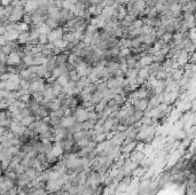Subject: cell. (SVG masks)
<instances>
[{
  "mask_svg": "<svg viewBox=\"0 0 196 195\" xmlns=\"http://www.w3.org/2000/svg\"><path fill=\"white\" fill-rule=\"evenodd\" d=\"M45 85L46 83L44 80L43 78H38L37 80L30 83V86H29V91H30V94L33 92H43L44 89H45Z\"/></svg>",
  "mask_w": 196,
  "mask_h": 195,
  "instance_id": "6da1fadb",
  "label": "cell"
},
{
  "mask_svg": "<svg viewBox=\"0 0 196 195\" xmlns=\"http://www.w3.org/2000/svg\"><path fill=\"white\" fill-rule=\"evenodd\" d=\"M24 14H25V12H24V8L23 7H15V8H13V12H12V14L8 20H9L11 22L17 23V22L22 21V17H23V15Z\"/></svg>",
  "mask_w": 196,
  "mask_h": 195,
  "instance_id": "7a4b0ae2",
  "label": "cell"
},
{
  "mask_svg": "<svg viewBox=\"0 0 196 195\" xmlns=\"http://www.w3.org/2000/svg\"><path fill=\"white\" fill-rule=\"evenodd\" d=\"M62 35H63V29L62 27H59L57 29H54V30H50V32L47 35V38H48V43H53L57 39L62 38Z\"/></svg>",
  "mask_w": 196,
  "mask_h": 195,
  "instance_id": "3957f363",
  "label": "cell"
},
{
  "mask_svg": "<svg viewBox=\"0 0 196 195\" xmlns=\"http://www.w3.org/2000/svg\"><path fill=\"white\" fill-rule=\"evenodd\" d=\"M20 63H21V57L18 56L16 53H11L7 56L6 66H8V67H16Z\"/></svg>",
  "mask_w": 196,
  "mask_h": 195,
  "instance_id": "277c9868",
  "label": "cell"
},
{
  "mask_svg": "<svg viewBox=\"0 0 196 195\" xmlns=\"http://www.w3.org/2000/svg\"><path fill=\"white\" fill-rule=\"evenodd\" d=\"M23 8H24L25 13L32 14V13L38 8V0H29V1H26L24 4Z\"/></svg>",
  "mask_w": 196,
  "mask_h": 195,
  "instance_id": "5b68a950",
  "label": "cell"
},
{
  "mask_svg": "<svg viewBox=\"0 0 196 195\" xmlns=\"http://www.w3.org/2000/svg\"><path fill=\"white\" fill-rule=\"evenodd\" d=\"M147 107H148V99H138L133 103L134 110H139V111H145Z\"/></svg>",
  "mask_w": 196,
  "mask_h": 195,
  "instance_id": "8992f818",
  "label": "cell"
},
{
  "mask_svg": "<svg viewBox=\"0 0 196 195\" xmlns=\"http://www.w3.org/2000/svg\"><path fill=\"white\" fill-rule=\"evenodd\" d=\"M43 96L44 99L47 100V101H52V100L55 99V95H54L53 91H52V87H50V84H46L45 85V89L43 91Z\"/></svg>",
  "mask_w": 196,
  "mask_h": 195,
  "instance_id": "52a82bcc",
  "label": "cell"
},
{
  "mask_svg": "<svg viewBox=\"0 0 196 195\" xmlns=\"http://www.w3.org/2000/svg\"><path fill=\"white\" fill-rule=\"evenodd\" d=\"M75 123H77V122H76V119L72 116H63L61 118V126L64 129L72 126Z\"/></svg>",
  "mask_w": 196,
  "mask_h": 195,
  "instance_id": "ba28073f",
  "label": "cell"
},
{
  "mask_svg": "<svg viewBox=\"0 0 196 195\" xmlns=\"http://www.w3.org/2000/svg\"><path fill=\"white\" fill-rule=\"evenodd\" d=\"M18 35H20V32L17 30H9V31H6L4 33L5 38H6L7 41H15V40H17Z\"/></svg>",
  "mask_w": 196,
  "mask_h": 195,
  "instance_id": "9c48e42d",
  "label": "cell"
},
{
  "mask_svg": "<svg viewBox=\"0 0 196 195\" xmlns=\"http://www.w3.org/2000/svg\"><path fill=\"white\" fill-rule=\"evenodd\" d=\"M119 84L121 83L118 82L116 78H109L106 80V86H107V90H110V91H114L115 89L119 87Z\"/></svg>",
  "mask_w": 196,
  "mask_h": 195,
  "instance_id": "30bf717a",
  "label": "cell"
},
{
  "mask_svg": "<svg viewBox=\"0 0 196 195\" xmlns=\"http://www.w3.org/2000/svg\"><path fill=\"white\" fill-rule=\"evenodd\" d=\"M157 37L155 35H147V36H143V39H142V44H146L148 46H153L154 44L157 41Z\"/></svg>",
  "mask_w": 196,
  "mask_h": 195,
  "instance_id": "8fae6325",
  "label": "cell"
},
{
  "mask_svg": "<svg viewBox=\"0 0 196 195\" xmlns=\"http://www.w3.org/2000/svg\"><path fill=\"white\" fill-rule=\"evenodd\" d=\"M184 74H185V70H184V68H178V69H175L173 72H172L170 76L172 77V79L174 80V82L178 83L180 79H181V77L184 76Z\"/></svg>",
  "mask_w": 196,
  "mask_h": 195,
  "instance_id": "7c38bea8",
  "label": "cell"
},
{
  "mask_svg": "<svg viewBox=\"0 0 196 195\" xmlns=\"http://www.w3.org/2000/svg\"><path fill=\"white\" fill-rule=\"evenodd\" d=\"M169 9H170V12H171L172 14H173V16H174V17H178L179 15H181V14H182L181 5H179V4H173V5H171V6L169 7Z\"/></svg>",
  "mask_w": 196,
  "mask_h": 195,
  "instance_id": "4fadbf2b",
  "label": "cell"
},
{
  "mask_svg": "<svg viewBox=\"0 0 196 195\" xmlns=\"http://www.w3.org/2000/svg\"><path fill=\"white\" fill-rule=\"evenodd\" d=\"M88 84H91V82H89V79L86 77V76H84V77H80L78 80L76 82V86H77V87H79L80 90H83L84 87H86V86L88 85Z\"/></svg>",
  "mask_w": 196,
  "mask_h": 195,
  "instance_id": "5bb4252c",
  "label": "cell"
},
{
  "mask_svg": "<svg viewBox=\"0 0 196 195\" xmlns=\"http://www.w3.org/2000/svg\"><path fill=\"white\" fill-rule=\"evenodd\" d=\"M69 80H70V78H69L68 75H61L60 77L56 78V83L59 84V85L62 86V87H64V86L68 85Z\"/></svg>",
  "mask_w": 196,
  "mask_h": 195,
  "instance_id": "9a60e30c",
  "label": "cell"
},
{
  "mask_svg": "<svg viewBox=\"0 0 196 195\" xmlns=\"http://www.w3.org/2000/svg\"><path fill=\"white\" fill-rule=\"evenodd\" d=\"M139 61H140V63L142 64V67L146 68L153 63V56H151V55H145V56L140 57Z\"/></svg>",
  "mask_w": 196,
  "mask_h": 195,
  "instance_id": "2e32d148",
  "label": "cell"
},
{
  "mask_svg": "<svg viewBox=\"0 0 196 195\" xmlns=\"http://www.w3.org/2000/svg\"><path fill=\"white\" fill-rule=\"evenodd\" d=\"M96 121H94V119H86L85 122H83V130H94Z\"/></svg>",
  "mask_w": 196,
  "mask_h": 195,
  "instance_id": "e0dca14e",
  "label": "cell"
},
{
  "mask_svg": "<svg viewBox=\"0 0 196 195\" xmlns=\"http://www.w3.org/2000/svg\"><path fill=\"white\" fill-rule=\"evenodd\" d=\"M35 121H36V117L35 116H26V117H23V118H22V121L20 122V124H21L22 126H24V128H28L29 125Z\"/></svg>",
  "mask_w": 196,
  "mask_h": 195,
  "instance_id": "ac0fdd59",
  "label": "cell"
},
{
  "mask_svg": "<svg viewBox=\"0 0 196 195\" xmlns=\"http://www.w3.org/2000/svg\"><path fill=\"white\" fill-rule=\"evenodd\" d=\"M107 107V100H104V99H101L100 100V102H98L95 105V111L98 114H101L102 111L104 110V108Z\"/></svg>",
  "mask_w": 196,
  "mask_h": 195,
  "instance_id": "d6986e66",
  "label": "cell"
},
{
  "mask_svg": "<svg viewBox=\"0 0 196 195\" xmlns=\"http://www.w3.org/2000/svg\"><path fill=\"white\" fill-rule=\"evenodd\" d=\"M50 87H52V91H53L55 98H56L57 95H60L61 93L63 92V87H62L61 85H59L56 82L53 83V84H50Z\"/></svg>",
  "mask_w": 196,
  "mask_h": 195,
  "instance_id": "ffe728a7",
  "label": "cell"
},
{
  "mask_svg": "<svg viewBox=\"0 0 196 195\" xmlns=\"http://www.w3.org/2000/svg\"><path fill=\"white\" fill-rule=\"evenodd\" d=\"M168 76H169V74L166 72V70H164V69H163L162 67H160V70H158L156 74H155V78H156V79H158V80H164V79L168 77Z\"/></svg>",
  "mask_w": 196,
  "mask_h": 195,
  "instance_id": "44dd1931",
  "label": "cell"
},
{
  "mask_svg": "<svg viewBox=\"0 0 196 195\" xmlns=\"http://www.w3.org/2000/svg\"><path fill=\"white\" fill-rule=\"evenodd\" d=\"M184 50H185L187 53L193 54L194 52H195V43H194V41H190V40H188V41L186 43L185 47H184Z\"/></svg>",
  "mask_w": 196,
  "mask_h": 195,
  "instance_id": "7402d4cb",
  "label": "cell"
},
{
  "mask_svg": "<svg viewBox=\"0 0 196 195\" xmlns=\"http://www.w3.org/2000/svg\"><path fill=\"white\" fill-rule=\"evenodd\" d=\"M136 77L140 78V79H142V80H146L147 78L149 77V72H148V70H147V68H142V69L138 70Z\"/></svg>",
  "mask_w": 196,
  "mask_h": 195,
  "instance_id": "603a6c76",
  "label": "cell"
},
{
  "mask_svg": "<svg viewBox=\"0 0 196 195\" xmlns=\"http://www.w3.org/2000/svg\"><path fill=\"white\" fill-rule=\"evenodd\" d=\"M45 23H46V25L50 29V30L57 29L59 27H60V24H59V22L54 21V20H52V18H48V17H47V20L45 21Z\"/></svg>",
  "mask_w": 196,
  "mask_h": 195,
  "instance_id": "cb8c5ba5",
  "label": "cell"
},
{
  "mask_svg": "<svg viewBox=\"0 0 196 195\" xmlns=\"http://www.w3.org/2000/svg\"><path fill=\"white\" fill-rule=\"evenodd\" d=\"M142 35L147 36V35H155V29L150 25H142Z\"/></svg>",
  "mask_w": 196,
  "mask_h": 195,
  "instance_id": "d4e9b609",
  "label": "cell"
},
{
  "mask_svg": "<svg viewBox=\"0 0 196 195\" xmlns=\"http://www.w3.org/2000/svg\"><path fill=\"white\" fill-rule=\"evenodd\" d=\"M67 41H64L62 39H57L55 41H53V45L56 48H60V50H65V47H67Z\"/></svg>",
  "mask_w": 196,
  "mask_h": 195,
  "instance_id": "484cf974",
  "label": "cell"
},
{
  "mask_svg": "<svg viewBox=\"0 0 196 195\" xmlns=\"http://www.w3.org/2000/svg\"><path fill=\"white\" fill-rule=\"evenodd\" d=\"M33 57L35 56H32V55H24L21 61L26 67H30V66H33Z\"/></svg>",
  "mask_w": 196,
  "mask_h": 195,
  "instance_id": "4316f807",
  "label": "cell"
},
{
  "mask_svg": "<svg viewBox=\"0 0 196 195\" xmlns=\"http://www.w3.org/2000/svg\"><path fill=\"white\" fill-rule=\"evenodd\" d=\"M1 52H2L5 55H9V54L13 52V50H12V44L9 43V41H7L4 46H1Z\"/></svg>",
  "mask_w": 196,
  "mask_h": 195,
  "instance_id": "83f0119b",
  "label": "cell"
},
{
  "mask_svg": "<svg viewBox=\"0 0 196 195\" xmlns=\"http://www.w3.org/2000/svg\"><path fill=\"white\" fill-rule=\"evenodd\" d=\"M136 59L134 56H132V55H130V56L126 57V66H127L128 69H132V68H134V64H136Z\"/></svg>",
  "mask_w": 196,
  "mask_h": 195,
  "instance_id": "f1b7e54d",
  "label": "cell"
},
{
  "mask_svg": "<svg viewBox=\"0 0 196 195\" xmlns=\"http://www.w3.org/2000/svg\"><path fill=\"white\" fill-rule=\"evenodd\" d=\"M68 76H69V78H70V80H72V82H77L79 78H80V76H79V74L76 71V69L69 71Z\"/></svg>",
  "mask_w": 196,
  "mask_h": 195,
  "instance_id": "f546056e",
  "label": "cell"
},
{
  "mask_svg": "<svg viewBox=\"0 0 196 195\" xmlns=\"http://www.w3.org/2000/svg\"><path fill=\"white\" fill-rule=\"evenodd\" d=\"M37 30H38V32H39V35H46L47 36L50 32V29L47 27L46 23H45L44 25H41V27H39Z\"/></svg>",
  "mask_w": 196,
  "mask_h": 195,
  "instance_id": "4dcf8cb0",
  "label": "cell"
},
{
  "mask_svg": "<svg viewBox=\"0 0 196 195\" xmlns=\"http://www.w3.org/2000/svg\"><path fill=\"white\" fill-rule=\"evenodd\" d=\"M154 29H155V36H156L157 38H160V37L165 33V28L164 27H162V25H160V27H157V28H154Z\"/></svg>",
  "mask_w": 196,
  "mask_h": 195,
  "instance_id": "1f68e13d",
  "label": "cell"
},
{
  "mask_svg": "<svg viewBox=\"0 0 196 195\" xmlns=\"http://www.w3.org/2000/svg\"><path fill=\"white\" fill-rule=\"evenodd\" d=\"M119 56L122 57H127L131 55V50L130 48H121L119 50V54H118Z\"/></svg>",
  "mask_w": 196,
  "mask_h": 195,
  "instance_id": "d6a6232c",
  "label": "cell"
},
{
  "mask_svg": "<svg viewBox=\"0 0 196 195\" xmlns=\"http://www.w3.org/2000/svg\"><path fill=\"white\" fill-rule=\"evenodd\" d=\"M172 35H173V33H169V32H165L164 35L160 37V39H162V40H163L164 43L169 44L172 40Z\"/></svg>",
  "mask_w": 196,
  "mask_h": 195,
  "instance_id": "836d02e7",
  "label": "cell"
},
{
  "mask_svg": "<svg viewBox=\"0 0 196 195\" xmlns=\"http://www.w3.org/2000/svg\"><path fill=\"white\" fill-rule=\"evenodd\" d=\"M9 164H11V158H4V160L1 161V170L2 171H6L7 170V168L9 167Z\"/></svg>",
  "mask_w": 196,
  "mask_h": 195,
  "instance_id": "e575fe53",
  "label": "cell"
},
{
  "mask_svg": "<svg viewBox=\"0 0 196 195\" xmlns=\"http://www.w3.org/2000/svg\"><path fill=\"white\" fill-rule=\"evenodd\" d=\"M131 24H132L133 28L136 29V28H142L143 23H142V21H141V18H136Z\"/></svg>",
  "mask_w": 196,
  "mask_h": 195,
  "instance_id": "d590c367",
  "label": "cell"
},
{
  "mask_svg": "<svg viewBox=\"0 0 196 195\" xmlns=\"http://www.w3.org/2000/svg\"><path fill=\"white\" fill-rule=\"evenodd\" d=\"M22 22L25 23V24H31V14H28V13H25L23 15V17H22Z\"/></svg>",
  "mask_w": 196,
  "mask_h": 195,
  "instance_id": "8d00e7d4",
  "label": "cell"
},
{
  "mask_svg": "<svg viewBox=\"0 0 196 195\" xmlns=\"http://www.w3.org/2000/svg\"><path fill=\"white\" fill-rule=\"evenodd\" d=\"M14 172L16 174H21V173H23V172H25V168L23 167V165H21V164H18V165L15 167Z\"/></svg>",
  "mask_w": 196,
  "mask_h": 195,
  "instance_id": "74e56055",
  "label": "cell"
},
{
  "mask_svg": "<svg viewBox=\"0 0 196 195\" xmlns=\"http://www.w3.org/2000/svg\"><path fill=\"white\" fill-rule=\"evenodd\" d=\"M38 41H39V44H41V45H46V44L48 43V38H47L46 35H40L39 38H38Z\"/></svg>",
  "mask_w": 196,
  "mask_h": 195,
  "instance_id": "f35d334b",
  "label": "cell"
},
{
  "mask_svg": "<svg viewBox=\"0 0 196 195\" xmlns=\"http://www.w3.org/2000/svg\"><path fill=\"white\" fill-rule=\"evenodd\" d=\"M17 193H18V187H17V186H14L13 188L8 189L7 194H6V195H17Z\"/></svg>",
  "mask_w": 196,
  "mask_h": 195,
  "instance_id": "ab89813d",
  "label": "cell"
},
{
  "mask_svg": "<svg viewBox=\"0 0 196 195\" xmlns=\"http://www.w3.org/2000/svg\"><path fill=\"white\" fill-rule=\"evenodd\" d=\"M61 76V72L60 70L57 69V68H54V69H52V77H54L55 79H56L57 77H60Z\"/></svg>",
  "mask_w": 196,
  "mask_h": 195,
  "instance_id": "60d3db41",
  "label": "cell"
},
{
  "mask_svg": "<svg viewBox=\"0 0 196 195\" xmlns=\"http://www.w3.org/2000/svg\"><path fill=\"white\" fill-rule=\"evenodd\" d=\"M7 56L8 55H5L2 52L0 53V64H6V62H7Z\"/></svg>",
  "mask_w": 196,
  "mask_h": 195,
  "instance_id": "b9f144b4",
  "label": "cell"
},
{
  "mask_svg": "<svg viewBox=\"0 0 196 195\" xmlns=\"http://www.w3.org/2000/svg\"><path fill=\"white\" fill-rule=\"evenodd\" d=\"M7 108H8L7 102L5 100H1L0 101V110H7Z\"/></svg>",
  "mask_w": 196,
  "mask_h": 195,
  "instance_id": "7bdbcfd3",
  "label": "cell"
},
{
  "mask_svg": "<svg viewBox=\"0 0 196 195\" xmlns=\"http://www.w3.org/2000/svg\"><path fill=\"white\" fill-rule=\"evenodd\" d=\"M11 4H12V0H0V6H2V7L9 6Z\"/></svg>",
  "mask_w": 196,
  "mask_h": 195,
  "instance_id": "ee69618b",
  "label": "cell"
},
{
  "mask_svg": "<svg viewBox=\"0 0 196 195\" xmlns=\"http://www.w3.org/2000/svg\"><path fill=\"white\" fill-rule=\"evenodd\" d=\"M6 43H7V40H6V38H5V36L0 35V46H4Z\"/></svg>",
  "mask_w": 196,
  "mask_h": 195,
  "instance_id": "f6af8a7d",
  "label": "cell"
},
{
  "mask_svg": "<svg viewBox=\"0 0 196 195\" xmlns=\"http://www.w3.org/2000/svg\"><path fill=\"white\" fill-rule=\"evenodd\" d=\"M5 32H6V28H5L4 25L0 24V35H4Z\"/></svg>",
  "mask_w": 196,
  "mask_h": 195,
  "instance_id": "bcb514c9",
  "label": "cell"
},
{
  "mask_svg": "<svg viewBox=\"0 0 196 195\" xmlns=\"http://www.w3.org/2000/svg\"><path fill=\"white\" fill-rule=\"evenodd\" d=\"M0 90H5V82L0 80Z\"/></svg>",
  "mask_w": 196,
  "mask_h": 195,
  "instance_id": "7dc6e473",
  "label": "cell"
},
{
  "mask_svg": "<svg viewBox=\"0 0 196 195\" xmlns=\"http://www.w3.org/2000/svg\"><path fill=\"white\" fill-rule=\"evenodd\" d=\"M170 2H171V5H173V4H179V0H170Z\"/></svg>",
  "mask_w": 196,
  "mask_h": 195,
  "instance_id": "c3c4849f",
  "label": "cell"
},
{
  "mask_svg": "<svg viewBox=\"0 0 196 195\" xmlns=\"http://www.w3.org/2000/svg\"><path fill=\"white\" fill-rule=\"evenodd\" d=\"M69 1H70V2H71V4H77V2H78V1H80V0H69Z\"/></svg>",
  "mask_w": 196,
  "mask_h": 195,
  "instance_id": "681fc988",
  "label": "cell"
},
{
  "mask_svg": "<svg viewBox=\"0 0 196 195\" xmlns=\"http://www.w3.org/2000/svg\"><path fill=\"white\" fill-rule=\"evenodd\" d=\"M1 174H4V171L1 170V168H0V176H1Z\"/></svg>",
  "mask_w": 196,
  "mask_h": 195,
  "instance_id": "f907efd6",
  "label": "cell"
},
{
  "mask_svg": "<svg viewBox=\"0 0 196 195\" xmlns=\"http://www.w3.org/2000/svg\"><path fill=\"white\" fill-rule=\"evenodd\" d=\"M0 53H1V46H0Z\"/></svg>",
  "mask_w": 196,
  "mask_h": 195,
  "instance_id": "816d5d0a",
  "label": "cell"
},
{
  "mask_svg": "<svg viewBox=\"0 0 196 195\" xmlns=\"http://www.w3.org/2000/svg\"><path fill=\"white\" fill-rule=\"evenodd\" d=\"M0 167H1V161H0Z\"/></svg>",
  "mask_w": 196,
  "mask_h": 195,
  "instance_id": "f5cc1de1",
  "label": "cell"
},
{
  "mask_svg": "<svg viewBox=\"0 0 196 195\" xmlns=\"http://www.w3.org/2000/svg\"><path fill=\"white\" fill-rule=\"evenodd\" d=\"M155 1H157V0H155Z\"/></svg>",
  "mask_w": 196,
  "mask_h": 195,
  "instance_id": "db71d44e",
  "label": "cell"
}]
</instances>
